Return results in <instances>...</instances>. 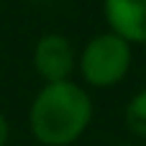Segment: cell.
Wrapping results in <instances>:
<instances>
[{
  "instance_id": "obj_1",
  "label": "cell",
  "mask_w": 146,
  "mask_h": 146,
  "mask_svg": "<svg viewBox=\"0 0 146 146\" xmlns=\"http://www.w3.org/2000/svg\"><path fill=\"white\" fill-rule=\"evenodd\" d=\"M92 123V100L77 82H51L28 108V131L41 146H72Z\"/></svg>"
},
{
  "instance_id": "obj_2",
  "label": "cell",
  "mask_w": 146,
  "mask_h": 146,
  "mask_svg": "<svg viewBox=\"0 0 146 146\" xmlns=\"http://www.w3.org/2000/svg\"><path fill=\"white\" fill-rule=\"evenodd\" d=\"M131 69V44L113 31L92 36L80 54V74L90 87L105 90L126 80Z\"/></svg>"
},
{
  "instance_id": "obj_3",
  "label": "cell",
  "mask_w": 146,
  "mask_h": 146,
  "mask_svg": "<svg viewBox=\"0 0 146 146\" xmlns=\"http://www.w3.org/2000/svg\"><path fill=\"white\" fill-rule=\"evenodd\" d=\"M77 67V51L72 41L62 33H46L33 49V69L44 77L46 85L67 82Z\"/></svg>"
},
{
  "instance_id": "obj_4",
  "label": "cell",
  "mask_w": 146,
  "mask_h": 146,
  "mask_svg": "<svg viewBox=\"0 0 146 146\" xmlns=\"http://www.w3.org/2000/svg\"><path fill=\"white\" fill-rule=\"evenodd\" d=\"M110 31L128 44H146V0H103Z\"/></svg>"
},
{
  "instance_id": "obj_5",
  "label": "cell",
  "mask_w": 146,
  "mask_h": 146,
  "mask_svg": "<svg viewBox=\"0 0 146 146\" xmlns=\"http://www.w3.org/2000/svg\"><path fill=\"white\" fill-rule=\"evenodd\" d=\"M123 121H126V128L133 136L146 139V90H139L128 100V105L123 110Z\"/></svg>"
},
{
  "instance_id": "obj_6",
  "label": "cell",
  "mask_w": 146,
  "mask_h": 146,
  "mask_svg": "<svg viewBox=\"0 0 146 146\" xmlns=\"http://www.w3.org/2000/svg\"><path fill=\"white\" fill-rule=\"evenodd\" d=\"M8 139H10V123H8L5 113L0 110V146H8Z\"/></svg>"
},
{
  "instance_id": "obj_7",
  "label": "cell",
  "mask_w": 146,
  "mask_h": 146,
  "mask_svg": "<svg viewBox=\"0 0 146 146\" xmlns=\"http://www.w3.org/2000/svg\"><path fill=\"white\" fill-rule=\"evenodd\" d=\"M115 146H133V144H115Z\"/></svg>"
}]
</instances>
